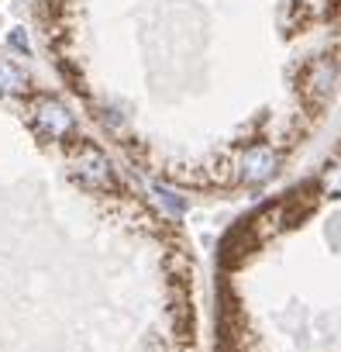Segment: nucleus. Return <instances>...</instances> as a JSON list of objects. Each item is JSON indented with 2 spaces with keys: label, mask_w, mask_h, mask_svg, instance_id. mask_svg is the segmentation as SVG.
I'll return each instance as SVG.
<instances>
[{
  "label": "nucleus",
  "mask_w": 341,
  "mask_h": 352,
  "mask_svg": "<svg viewBox=\"0 0 341 352\" xmlns=\"http://www.w3.org/2000/svg\"><path fill=\"white\" fill-rule=\"evenodd\" d=\"M73 169L80 176V184L90 187V190H110L114 187V169H110L107 155L97 145H90V142L80 145V152L73 159Z\"/></svg>",
  "instance_id": "f257e3e1"
},
{
  "label": "nucleus",
  "mask_w": 341,
  "mask_h": 352,
  "mask_svg": "<svg viewBox=\"0 0 341 352\" xmlns=\"http://www.w3.org/2000/svg\"><path fill=\"white\" fill-rule=\"evenodd\" d=\"M32 114H35L38 131H45L49 138H69V135H73V128H76L73 114H69V111H66V104H62V100H56V97H35Z\"/></svg>",
  "instance_id": "f03ea898"
},
{
  "label": "nucleus",
  "mask_w": 341,
  "mask_h": 352,
  "mask_svg": "<svg viewBox=\"0 0 341 352\" xmlns=\"http://www.w3.org/2000/svg\"><path fill=\"white\" fill-rule=\"evenodd\" d=\"M28 73L18 69L14 63H0V94H25L28 90Z\"/></svg>",
  "instance_id": "7ed1b4c3"
}]
</instances>
